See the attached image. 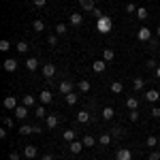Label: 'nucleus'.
I'll list each match as a JSON object with an SVG mask.
<instances>
[{"label": "nucleus", "mask_w": 160, "mask_h": 160, "mask_svg": "<svg viewBox=\"0 0 160 160\" xmlns=\"http://www.w3.org/2000/svg\"><path fill=\"white\" fill-rule=\"evenodd\" d=\"M9 49H11V43H9L7 38H2V41H0V51H9Z\"/></svg>", "instance_id": "2f4dec72"}, {"label": "nucleus", "mask_w": 160, "mask_h": 160, "mask_svg": "<svg viewBox=\"0 0 160 160\" xmlns=\"http://www.w3.org/2000/svg\"><path fill=\"white\" fill-rule=\"evenodd\" d=\"M60 92L64 94V96L71 94V92H73V83H71V81H62V83H60Z\"/></svg>", "instance_id": "1a4fd4ad"}, {"label": "nucleus", "mask_w": 160, "mask_h": 160, "mask_svg": "<svg viewBox=\"0 0 160 160\" xmlns=\"http://www.w3.org/2000/svg\"><path fill=\"white\" fill-rule=\"evenodd\" d=\"M41 160H53V156H49V154H45V156H43Z\"/></svg>", "instance_id": "09e8293b"}, {"label": "nucleus", "mask_w": 160, "mask_h": 160, "mask_svg": "<svg viewBox=\"0 0 160 160\" xmlns=\"http://www.w3.org/2000/svg\"><path fill=\"white\" fill-rule=\"evenodd\" d=\"M19 132H22V135H37L38 128H37V126H22Z\"/></svg>", "instance_id": "f8f14e48"}, {"label": "nucleus", "mask_w": 160, "mask_h": 160, "mask_svg": "<svg viewBox=\"0 0 160 160\" xmlns=\"http://www.w3.org/2000/svg\"><path fill=\"white\" fill-rule=\"evenodd\" d=\"M128 118H130V122H137V120H139V113H137V109L130 111V115H128Z\"/></svg>", "instance_id": "37998d69"}, {"label": "nucleus", "mask_w": 160, "mask_h": 160, "mask_svg": "<svg viewBox=\"0 0 160 160\" xmlns=\"http://www.w3.org/2000/svg\"><path fill=\"white\" fill-rule=\"evenodd\" d=\"M43 75H45L47 79H51V77L56 75V66H53V64H45V66H43Z\"/></svg>", "instance_id": "6e6552de"}, {"label": "nucleus", "mask_w": 160, "mask_h": 160, "mask_svg": "<svg viewBox=\"0 0 160 160\" xmlns=\"http://www.w3.org/2000/svg\"><path fill=\"white\" fill-rule=\"evenodd\" d=\"M156 34H158V37H160V26H158V28H156Z\"/></svg>", "instance_id": "3c124183"}, {"label": "nucleus", "mask_w": 160, "mask_h": 160, "mask_svg": "<svg viewBox=\"0 0 160 160\" xmlns=\"http://www.w3.org/2000/svg\"><path fill=\"white\" fill-rule=\"evenodd\" d=\"M88 120H90V113H88V111H79V113H77V122L79 124H86Z\"/></svg>", "instance_id": "a211bd4d"}, {"label": "nucleus", "mask_w": 160, "mask_h": 160, "mask_svg": "<svg viewBox=\"0 0 160 160\" xmlns=\"http://www.w3.org/2000/svg\"><path fill=\"white\" fill-rule=\"evenodd\" d=\"M9 160H19V154H17V152H11V154H9Z\"/></svg>", "instance_id": "c03bdc74"}, {"label": "nucleus", "mask_w": 160, "mask_h": 160, "mask_svg": "<svg viewBox=\"0 0 160 160\" xmlns=\"http://www.w3.org/2000/svg\"><path fill=\"white\" fill-rule=\"evenodd\" d=\"M22 105H26V107L30 109V107H34V98H32L30 94H26L24 98H22Z\"/></svg>", "instance_id": "4be33fe9"}, {"label": "nucleus", "mask_w": 160, "mask_h": 160, "mask_svg": "<svg viewBox=\"0 0 160 160\" xmlns=\"http://www.w3.org/2000/svg\"><path fill=\"white\" fill-rule=\"evenodd\" d=\"M126 11H128V13H137V11H139V9H137L135 4L130 2V4H126Z\"/></svg>", "instance_id": "79ce46f5"}, {"label": "nucleus", "mask_w": 160, "mask_h": 160, "mask_svg": "<svg viewBox=\"0 0 160 160\" xmlns=\"http://www.w3.org/2000/svg\"><path fill=\"white\" fill-rule=\"evenodd\" d=\"M37 154H38V152H37L34 145H26V148H24V156H26V158H34Z\"/></svg>", "instance_id": "9d476101"}, {"label": "nucleus", "mask_w": 160, "mask_h": 160, "mask_svg": "<svg viewBox=\"0 0 160 160\" xmlns=\"http://www.w3.org/2000/svg\"><path fill=\"white\" fill-rule=\"evenodd\" d=\"M149 45H152V49H158V41H156V38H152Z\"/></svg>", "instance_id": "49530a36"}, {"label": "nucleus", "mask_w": 160, "mask_h": 160, "mask_svg": "<svg viewBox=\"0 0 160 160\" xmlns=\"http://www.w3.org/2000/svg\"><path fill=\"white\" fill-rule=\"evenodd\" d=\"M2 105H4V109H13V111L19 107V105H17V98H15V96H4Z\"/></svg>", "instance_id": "f03ea898"}, {"label": "nucleus", "mask_w": 160, "mask_h": 160, "mask_svg": "<svg viewBox=\"0 0 160 160\" xmlns=\"http://www.w3.org/2000/svg\"><path fill=\"white\" fill-rule=\"evenodd\" d=\"M158 92H156V90H148V92H145V98L149 100V102H156V100H158Z\"/></svg>", "instance_id": "dca6fc26"}, {"label": "nucleus", "mask_w": 160, "mask_h": 160, "mask_svg": "<svg viewBox=\"0 0 160 160\" xmlns=\"http://www.w3.org/2000/svg\"><path fill=\"white\" fill-rule=\"evenodd\" d=\"M120 135H122V128H120V126H115V128L111 130V137H120Z\"/></svg>", "instance_id": "a19ab883"}, {"label": "nucleus", "mask_w": 160, "mask_h": 160, "mask_svg": "<svg viewBox=\"0 0 160 160\" xmlns=\"http://www.w3.org/2000/svg\"><path fill=\"white\" fill-rule=\"evenodd\" d=\"M4 126H7V128H11V126H13V120H11V118H4Z\"/></svg>", "instance_id": "a18cd8bd"}, {"label": "nucleus", "mask_w": 160, "mask_h": 160, "mask_svg": "<svg viewBox=\"0 0 160 160\" xmlns=\"http://www.w3.org/2000/svg\"><path fill=\"white\" fill-rule=\"evenodd\" d=\"M15 49L19 51V53H26V51H28V43H26V41H19V43H17V47H15Z\"/></svg>", "instance_id": "c756f323"}, {"label": "nucleus", "mask_w": 160, "mask_h": 160, "mask_svg": "<svg viewBox=\"0 0 160 160\" xmlns=\"http://www.w3.org/2000/svg\"><path fill=\"white\" fill-rule=\"evenodd\" d=\"M94 143H96V139H94V137H83V145H86V148H92V145H94Z\"/></svg>", "instance_id": "7c9ffc66"}, {"label": "nucleus", "mask_w": 160, "mask_h": 160, "mask_svg": "<svg viewBox=\"0 0 160 160\" xmlns=\"http://www.w3.org/2000/svg\"><path fill=\"white\" fill-rule=\"evenodd\" d=\"M47 43H49V45H56V43H58V37H56V34H49V37H47Z\"/></svg>", "instance_id": "ea45409f"}, {"label": "nucleus", "mask_w": 160, "mask_h": 160, "mask_svg": "<svg viewBox=\"0 0 160 160\" xmlns=\"http://www.w3.org/2000/svg\"><path fill=\"white\" fill-rule=\"evenodd\" d=\"M137 38H139V41H152V32H149V28H139Z\"/></svg>", "instance_id": "7ed1b4c3"}, {"label": "nucleus", "mask_w": 160, "mask_h": 160, "mask_svg": "<svg viewBox=\"0 0 160 160\" xmlns=\"http://www.w3.org/2000/svg\"><path fill=\"white\" fill-rule=\"evenodd\" d=\"M64 141H75V130H66L64 132Z\"/></svg>", "instance_id": "c9c22d12"}, {"label": "nucleus", "mask_w": 160, "mask_h": 160, "mask_svg": "<svg viewBox=\"0 0 160 160\" xmlns=\"http://www.w3.org/2000/svg\"><path fill=\"white\" fill-rule=\"evenodd\" d=\"M81 148H86L81 141H71V148H68V149H71L73 154H79V152H81Z\"/></svg>", "instance_id": "2eb2a0df"}, {"label": "nucleus", "mask_w": 160, "mask_h": 160, "mask_svg": "<svg viewBox=\"0 0 160 160\" xmlns=\"http://www.w3.org/2000/svg\"><path fill=\"white\" fill-rule=\"evenodd\" d=\"M115 160H132V152L130 149H120L115 154Z\"/></svg>", "instance_id": "39448f33"}, {"label": "nucleus", "mask_w": 160, "mask_h": 160, "mask_svg": "<svg viewBox=\"0 0 160 160\" xmlns=\"http://www.w3.org/2000/svg\"><path fill=\"white\" fill-rule=\"evenodd\" d=\"M113 115H115V111H113V107H105V109H102V118H105V120H111Z\"/></svg>", "instance_id": "5701e85b"}, {"label": "nucleus", "mask_w": 160, "mask_h": 160, "mask_svg": "<svg viewBox=\"0 0 160 160\" xmlns=\"http://www.w3.org/2000/svg\"><path fill=\"white\" fill-rule=\"evenodd\" d=\"M15 68H17V62L13 60V58H9V60H4V71H7V73H13Z\"/></svg>", "instance_id": "9b49d317"}, {"label": "nucleus", "mask_w": 160, "mask_h": 160, "mask_svg": "<svg viewBox=\"0 0 160 160\" xmlns=\"http://www.w3.org/2000/svg\"><path fill=\"white\" fill-rule=\"evenodd\" d=\"M81 22H83V15L81 13H71V24L73 26H81Z\"/></svg>", "instance_id": "ddd939ff"}, {"label": "nucleus", "mask_w": 160, "mask_h": 160, "mask_svg": "<svg viewBox=\"0 0 160 160\" xmlns=\"http://www.w3.org/2000/svg\"><path fill=\"white\" fill-rule=\"evenodd\" d=\"M34 115H37V118H47V115H45V105H38L37 109H34Z\"/></svg>", "instance_id": "c85d7f7f"}, {"label": "nucleus", "mask_w": 160, "mask_h": 160, "mask_svg": "<svg viewBox=\"0 0 160 160\" xmlns=\"http://www.w3.org/2000/svg\"><path fill=\"white\" fill-rule=\"evenodd\" d=\"M45 120H47V128H51V130L58 126V118H56V115H47Z\"/></svg>", "instance_id": "6ab92c4d"}, {"label": "nucleus", "mask_w": 160, "mask_h": 160, "mask_svg": "<svg viewBox=\"0 0 160 160\" xmlns=\"http://www.w3.org/2000/svg\"><path fill=\"white\" fill-rule=\"evenodd\" d=\"M15 118H17V120H26V118H28V107H26V105H19V107L15 109Z\"/></svg>", "instance_id": "20e7f679"}, {"label": "nucleus", "mask_w": 160, "mask_h": 160, "mask_svg": "<svg viewBox=\"0 0 160 160\" xmlns=\"http://www.w3.org/2000/svg\"><path fill=\"white\" fill-rule=\"evenodd\" d=\"M126 107H128L130 111H135L137 107H139V100H137V98H128V100H126Z\"/></svg>", "instance_id": "393cba45"}, {"label": "nucleus", "mask_w": 160, "mask_h": 160, "mask_svg": "<svg viewBox=\"0 0 160 160\" xmlns=\"http://www.w3.org/2000/svg\"><path fill=\"white\" fill-rule=\"evenodd\" d=\"M38 98H41V102H43V105H49L51 100H53V96H51V92H49V90H43Z\"/></svg>", "instance_id": "0eeeda50"}, {"label": "nucleus", "mask_w": 160, "mask_h": 160, "mask_svg": "<svg viewBox=\"0 0 160 160\" xmlns=\"http://www.w3.org/2000/svg\"><path fill=\"white\" fill-rule=\"evenodd\" d=\"M105 68H107V62L105 60H96L94 64H92V71H94V73H102Z\"/></svg>", "instance_id": "423d86ee"}, {"label": "nucleus", "mask_w": 160, "mask_h": 160, "mask_svg": "<svg viewBox=\"0 0 160 160\" xmlns=\"http://www.w3.org/2000/svg\"><path fill=\"white\" fill-rule=\"evenodd\" d=\"M26 68H28V71H37L38 68V60L37 58H28V60H26Z\"/></svg>", "instance_id": "4468645a"}, {"label": "nucleus", "mask_w": 160, "mask_h": 160, "mask_svg": "<svg viewBox=\"0 0 160 160\" xmlns=\"http://www.w3.org/2000/svg\"><path fill=\"white\" fill-rule=\"evenodd\" d=\"M158 148H160V137H158Z\"/></svg>", "instance_id": "603ef678"}, {"label": "nucleus", "mask_w": 160, "mask_h": 160, "mask_svg": "<svg viewBox=\"0 0 160 160\" xmlns=\"http://www.w3.org/2000/svg\"><path fill=\"white\" fill-rule=\"evenodd\" d=\"M32 30H34V32H43V30H45V24H43L41 19H37V22L32 24Z\"/></svg>", "instance_id": "a878e982"}, {"label": "nucleus", "mask_w": 160, "mask_h": 160, "mask_svg": "<svg viewBox=\"0 0 160 160\" xmlns=\"http://www.w3.org/2000/svg\"><path fill=\"white\" fill-rule=\"evenodd\" d=\"M77 88H79L81 92H88V90H90V81H79V83H77Z\"/></svg>", "instance_id": "473e14b6"}, {"label": "nucleus", "mask_w": 160, "mask_h": 160, "mask_svg": "<svg viewBox=\"0 0 160 160\" xmlns=\"http://www.w3.org/2000/svg\"><path fill=\"white\" fill-rule=\"evenodd\" d=\"M56 34H66V26L58 24V26H56Z\"/></svg>", "instance_id": "e433bc0d"}, {"label": "nucleus", "mask_w": 160, "mask_h": 160, "mask_svg": "<svg viewBox=\"0 0 160 160\" xmlns=\"http://www.w3.org/2000/svg\"><path fill=\"white\" fill-rule=\"evenodd\" d=\"M32 4H34L37 9H41V7H45V4H47V0H32Z\"/></svg>", "instance_id": "58836bf2"}, {"label": "nucleus", "mask_w": 160, "mask_h": 160, "mask_svg": "<svg viewBox=\"0 0 160 160\" xmlns=\"http://www.w3.org/2000/svg\"><path fill=\"white\" fill-rule=\"evenodd\" d=\"M145 143H148V148H156V145H158V139H156V137H148Z\"/></svg>", "instance_id": "f704fd0d"}, {"label": "nucleus", "mask_w": 160, "mask_h": 160, "mask_svg": "<svg viewBox=\"0 0 160 160\" xmlns=\"http://www.w3.org/2000/svg\"><path fill=\"white\" fill-rule=\"evenodd\" d=\"M122 90H124L122 81H113V83H111V92H113V94H120Z\"/></svg>", "instance_id": "aec40b11"}, {"label": "nucleus", "mask_w": 160, "mask_h": 160, "mask_svg": "<svg viewBox=\"0 0 160 160\" xmlns=\"http://www.w3.org/2000/svg\"><path fill=\"white\" fill-rule=\"evenodd\" d=\"M113 58H115V51H113V49H105V53H102V60H105V62H111Z\"/></svg>", "instance_id": "b1692460"}, {"label": "nucleus", "mask_w": 160, "mask_h": 160, "mask_svg": "<svg viewBox=\"0 0 160 160\" xmlns=\"http://www.w3.org/2000/svg\"><path fill=\"white\" fill-rule=\"evenodd\" d=\"M79 4H81L83 11H92L94 9V0H79Z\"/></svg>", "instance_id": "f3484780"}, {"label": "nucleus", "mask_w": 160, "mask_h": 160, "mask_svg": "<svg viewBox=\"0 0 160 160\" xmlns=\"http://www.w3.org/2000/svg\"><path fill=\"white\" fill-rule=\"evenodd\" d=\"M137 17H139V19H148V9H143V7H141V9L137 11Z\"/></svg>", "instance_id": "72a5a7b5"}, {"label": "nucleus", "mask_w": 160, "mask_h": 160, "mask_svg": "<svg viewBox=\"0 0 160 160\" xmlns=\"http://www.w3.org/2000/svg\"><path fill=\"white\" fill-rule=\"evenodd\" d=\"M96 28H98V32L107 34L111 28H113V19H111L109 15H98V19H96Z\"/></svg>", "instance_id": "f257e3e1"}, {"label": "nucleus", "mask_w": 160, "mask_h": 160, "mask_svg": "<svg viewBox=\"0 0 160 160\" xmlns=\"http://www.w3.org/2000/svg\"><path fill=\"white\" fill-rule=\"evenodd\" d=\"M64 98H66V102H68V105H75V102H77V100H79V96H77V94H75V92H71V94H66V96H64Z\"/></svg>", "instance_id": "bb28decb"}, {"label": "nucleus", "mask_w": 160, "mask_h": 160, "mask_svg": "<svg viewBox=\"0 0 160 160\" xmlns=\"http://www.w3.org/2000/svg\"><path fill=\"white\" fill-rule=\"evenodd\" d=\"M149 160H160V152H158V149L149 152Z\"/></svg>", "instance_id": "4c0bfd02"}, {"label": "nucleus", "mask_w": 160, "mask_h": 160, "mask_svg": "<svg viewBox=\"0 0 160 160\" xmlns=\"http://www.w3.org/2000/svg\"><path fill=\"white\" fill-rule=\"evenodd\" d=\"M152 118H160V109L156 107V109H152Z\"/></svg>", "instance_id": "de8ad7c7"}, {"label": "nucleus", "mask_w": 160, "mask_h": 160, "mask_svg": "<svg viewBox=\"0 0 160 160\" xmlns=\"http://www.w3.org/2000/svg\"><path fill=\"white\" fill-rule=\"evenodd\" d=\"M132 86H135V90H137V92H141V90L145 88V81H143L141 77H137L135 81H132Z\"/></svg>", "instance_id": "412c9836"}, {"label": "nucleus", "mask_w": 160, "mask_h": 160, "mask_svg": "<svg viewBox=\"0 0 160 160\" xmlns=\"http://www.w3.org/2000/svg\"><path fill=\"white\" fill-rule=\"evenodd\" d=\"M156 77H158V79H160V66H158V68H156Z\"/></svg>", "instance_id": "8fccbe9b"}, {"label": "nucleus", "mask_w": 160, "mask_h": 160, "mask_svg": "<svg viewBox=\"0 0 160 160\" xmlns=\"http://www.w3.org/2000/svg\"><path fill=\"white\" fill-rule=\"evenodd\" d=\"M98 143H100V145H109V143H111V135H107V132L100 135L98 137Z\"/></svg>", "instance_id": "cd10ccee"}]
</instances>
